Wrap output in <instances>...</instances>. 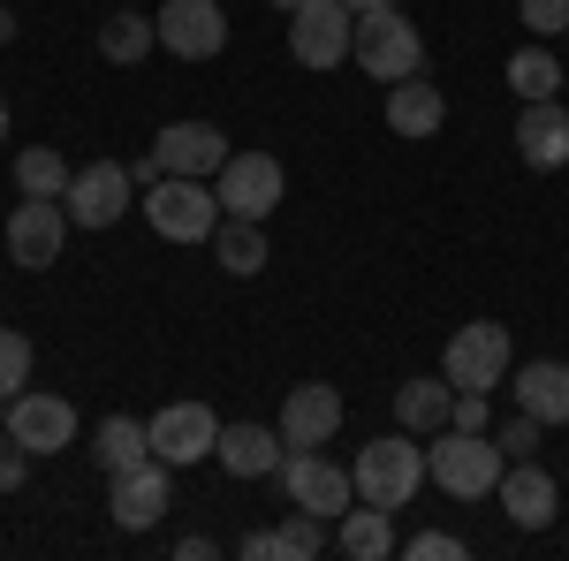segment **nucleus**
Listing matches in <instances>:
<instances>
[{"label":"nucleus","mask_w":569,"mask_h":561,"mask_svg":"<svg viewBox=\"0 0 569 561\" xmlns=\"http://www.w3.org/2000/svg\"><path fill=\"white\" fill-rule=\"evenodd\" d=\"M501 471H509V455H501V440H486V432L440 425L433 448H426V478H433L440 493H456V501H493Z\"/></svg>","instance_id":"1"},{"label":"nucleus","mask_w":569,"mask_h":561,"mask_svg":"<svg viewBox=\"0 0 569 561\" xmlns=\"http://www.w3.org/2000/svg\"><path fill=\"white\" fill-rule=\"evenodd\" d=\"M357 501H380V509H410V493L426 485V448H418V432H380L372 448H357Z\"/></svg>","instance_id":"2"},{"label":"nucleus","mask_w":569,"mask_h":561,"mask_svg":"<svg viewBox=\"0 0 569 561\" xmlns=\"http://www.w3.org/2000/svg\"><path fill=\"white\" fill-rule=\"evenodd\" d=\"M144 220H152V236H168V243H213L220 190L198 182V174H160V182L144 190Z\"/></svg>","instance_id":"3"},{"label":"nucleus","mask_w":569,"mask_h":561,"mask_svg":"<svg viewBox=\"0 0 569 561\" xmlns=\"http://www.w3.org/2000/svg\"><path fill=\"white\" fill-rule=\"evenodd\" d=\"M350 61L372 84H402V77L426 69V39H418V23H402V8H372V16H357Z\"/></svg>","instance_id":"4"},{"label":"nucleus","mask_w":569,"mask_h":561,"mask_svg":"<svg viewBox=\"0 0 569 561\" xmlns=\"http://www.w3.org/2000/svg\"><path fill=\"white\" fill-rule=\"evenodd\" d=\"M448 388H471V394H493L509 380V327L501 319H471L448 334V357H440Z\"/></svg>","instance_id":"5"},{"label":"nucleus","mask_w":569,"mask_h":561,"mask_svg":"<svg viewBox=\"0 0 569 561\" xmlns=\"http://www.w3.org/2000/svg\"><path fill=\"white\" fill-rule=\"evenodd\" d=\"M281 493H289V509H311L319 523H335L357 501V478L342 463H327L319 448H289L281 455Z\"/></svg>","instance_id":"6"},{"label":"nucleus","mask_w":569,"mask_h":561,"mask_svg":"<svg viewBox=\"0 0 569 561\" xmlns=\"http://www.w3.org/2000/svg\"><path fill=\"white\" fill-rule=\"evenodd\" d=\"M350 46H357V16L342 8V0H305L297 16H289V53L305 61V69H342L350 61Z\"/></svg>","instance_id":"7"},{"label":"nucleus","mask_w":569,"mask_h":561,"mask_svg":"<svg viewBox=\"0 0 569 561\" xmlns=\"http://www.w3.org/2000/svg\"><path fill=\"white\" fill-rule=\"evenodd\" d=\"M213 190H220V213L266 220L273 206H281L289 174H281V160H273V152H228V168L213 174Z\"/></svg>","instance_id":"8"},{"label":"nucleus","mask_w":569,"mask_h":561,"mask_svg":"<svg viewBox=\"0 0 569 561\" xmlns=\"http://www.w3.org/2000/svg\"><path fill=\"white\" fill-rule=\"evenodd\" d=\"M130 190H137V174L122 168V160H91V168L69 174L61 206H69V220H77V228H114V220L130 213Z\"/></svg>","instance_id":"9"},{"label":"nucleus","mask_w":569,"mask_h":561,"mask_svg":"<svg viewBox=\"0 0 569 561\" xmlns=\"http://www.w3.org/2000/svg\"><path fill=\"white\" fill-rule=\"evenodd\" d=\"M61 243H69V206L61 198H23L8 213V259L23 266V273H46V266L61 259Z\"/></svg>","instance_id":"10"},{"label":"nucleus","mask_w":569,"mask_h":561,"mask_svg":"<svg viewBox=\"0 0 569 561\" xmlns=\"http://www.w3.org/2000/svg\"><path fill=\"white\" fill-rule=\"evenodd\" d=\"M168 501H176V463H160V455L114 471V493H107V509H114L122 531H152V523L168 517Z\"/></svg>","instance_id":"11"},{"label":"nucleus","mask_w":569,"mask_h":561,"mask_svg":"<svg viewBox=\"0 0 569 561\" xmlns=\"http://www.w3.org/2000/svg\"><path fill=\"white\" fill-rule=\"evenodd\" d=\"M8 432L31 455H61V448H77V402L69 394H46V388H23L8 402Z\"/></svg>","instance_id":"12"},{"label":"nucleus","mask_w":569,"mask_h":561,"mask_svg":"<svg viewBox=\"0 0 569 561\" xmlns=\"http://www.w3.org/2000/svg\"><path fill=\"white\" fill-rule=\"evenodd\" d=\"M152 455L160 463H206L220 448V418L206 402H168V410H152Z\"/></svg>","instance_id":"13"},{"label":"nucleus","mask_w":569,"mask_h":561,"mask_svg":"<svg viewBox=\"0 0 569 561\" xmlns=\"http://www.w3.org/2000/svg\"><path fill=\"white\" fill-rule=\"evenodd\" d=\"M152 23H160V46H168L176 61H213L220 46H228V16H220V0H168Z\"/></svg>","instance_id":"14"},{"label":"nucleus","mask_w":569,"mask_h":561,"mask_svg":"<svg viewBox=\"0 0 569 561\" xmlns=\"http://www.w3.org/2000/svg\"><path fill=\"white\" fill-rule=\"evenodd\" d=\"M335 432H342V394L327 380H305V388L281 394V440L289 448H327Z\"/></svg>","instance_id":"15"},{"label":"nucleus","mask_w":569,"mask_h":561,"mask_svg":"<svg viewBox=\"0 0 569 561\" xmlns=\"http://www.w3.org/2000/svg\"><path fill=\"white\" fill-rule=\"evenodd\" d=\"M152 152H160V168L168 174H198V182H213L228 168V137L213 122H168V130L152 137Z\"/></svg>","instance_id":"16"},{"label":"nucleus","mask_w":569,"mask_h":561,"mask_svg":"<svg viewBox=\"0 0 569 561\" xmlns=\"http://www.w3.org/2000/svg\"><path fill=\"white\" fill-rule=\"evenodd\" d=\"M493 501H501V517L517 523V531H547V523H555V501H562V493H555V478L539 471L531 455H517V463L501 471V485H493Z\"/></svg>","instance_id":"17"},{"label":"nucleus","mask_w":569,"mask_h":561,"mask_svg":"<svg viewBox=\"0 0 569 561\" xmlns=\"http://www.w3.org/2000/svg\"><path fill=\"white\" fill-rule=\"evenodd\" d=\"M517 152H525V168H539V174L569 168V107L525 99V114H517Z\"/></svg>","instance_id":"18"},{"label":"nucleus","mask_w":569,"mask_h":561,"mask_svg":"<svg viewBox=\"0 0 569 561\" xmlns=\"http://www.w3.org/2000/svg\"><path fill=\"white\" fill-rule=\"evenodd\" d=\"M388 130L410 137V144L440 137V130H448V91L426 84V77H402V84H388Z\"/></svg>","instance_id":"19"},{"label":"nucleus","mask_w":569,"mask_h":561,"mask_svg":"<svg viewBox=\"0 0 569 561\" xmlns=\"http://www.w3.org/2000/svg\"><path fill=\"white\" fill-rule=\"evenodd\" d=\"M335 554H350V561L402 554V539H395V509H380V501H350V509L335 517Z\"/></svg>","instance_id":"20"},{"label":"nucleus","mask_w":569,"mask_h":561,"mask_svg":"<svg viewBox=\"0 0 569 561\" xmlns=\"http://www.w3.org/2000/svg\"><path fill=\"white\" fill-rule=\"evenodd\" d=\"M509 394H517V410H531L539 425H569V364H555V357H531V364H517Z\"/></svg>","instance_id":"21"},{"label":"nucleus","mask_w":569,"mask_h":561,"mask_svg":"<svg viewBox=\"0 0 569 561\" xmlns=\"http://www.w3.org/2000/svg\"><path fill=\"white\" fill-rule=\"evenodd\" d=\"M220 471L228 478H266V471H281V455H289V440H281V425L266 432V425H220Z\"/></svg>","instance_id":"22"},{"label":"nucleus","mask_w":569,"mask_h":561,"mask_svg":"<svg viewBox=\"0 0 569 561\" xmlns=\"http://www.w3.org/2000/svg\"><path fill=\"white\" fill-rule=\"evenodd\" d=\"M448 410H456L448 372H440V380H402V388H395V425L418 432V440H433V432L448 425Z\"/></svg>","instance_id":"23"},{"label":"nucleus","mask_w":569,"mask_h":561,"mask_svg":"<svg viewBox=\"0 0 569 561\" xmlns=\"http://www.w3.org/2000/svg\"><path fill=\"white\" fill-rule=\"evenodd\" d=\"M213 259H220V273H236V281L266 273V220L220 213V228H213Z\"/></svg>","instance_id":"24"},{"label":"nucleus","mask_w":569,"mask_h":561,"mask_svg":"<svg viewBox=\"0 0 569 561\" xmlns=\"http://www.w3.org/2000/svg\"><path fill=\"white\" fill-rule=\"evenodd\" d=\"M152 46H160V23H152V16H137V8H122V16H107V23H99V53H107L114 69H137Z\"/></svg>","instance_id":"25"},{"label":"nucleus","mask_w":569,"mask_h":561,"mask_svg":"<svg viewBox=\"0 0 569 561\" xmlns=\"http://www.w3.org/2000/svg\"><path fill=\"white\" fill-rule=\"evenodd\" d=\"M152 455V432L137 425V418H107V425L91 432V463L114 478V471H130V463H144Z\"/></svg>","instance_id":"26"},{"label":"nucleus","mask_w":569,"mask_h":561,"mask_svg":"<svg viewBox=\"0 0 569 561\" xmlns=\"http://www.w3.org/2000/svg\"><path fill=\"white\" fill-rule=\"evenodd\" d=\"M509 91H517V99H555V91H562V61H555L547 46H517V53H509Z\"/></svg>","instance_id":"27"},{"label":"nucleus","mask_w":569,"mask_h":561,"mask_svg":"<svg viewBox=\"0 0 569 561\" xmlns=\"http://www.w3.org/2000/svg\"><path fill=\"white\" fill-rule=\"evenodd\" d=\"M69 174H77V168H69L53 144H31V152L16 160V198H61V190H69Z\"/></svg>","instance_id":"28"},{"label":"nucleus","mask_w":569,"mask_h":561,"mask_svg":"<svg viewBox=\"0 0 569 561\" xmlns=\"http://www.w3.org/2000/svg\"><path fill=\"white\" fill-rule=\"evenodd\" d=\"M31 364H39V349L23 327H0V402H16V394L31 388Z\"/></svg>","instance_id":"29"},{"label":"nucleus","mask_w":569,"mask_h":561,"mask_svg":"<svg viewBox=\"0 0 569 561\" xmlns=\"http://www.w3.org/2000/svg\"><path fill=\"white\" fill-rule=\"evenodd\" d=\"M327 554V523L311 517V509H289V523H281V561H319Z\"/></svg>","instance_id":"30"},{"label":"nucleus","mask_w":569,"mask_h":561,"mask_svg":"<svg viewBox=\"0 0 569 561\" xmlns=\"http://www.w3.org/2000/svg\"><path fill=\"white\" fill-rule=\"evenodd\" d=\"M517 8H525V31H539V39L569 31V0H517Z\"/></svg>","instance_id":"31"},{"label":"nucleus","mask_w":569,"mask_h":561,"mask_svg":"<svg viewBox=\"0 0 569 561\" xmlns=\"http://www.w3.org/2000/svg\"><path fill=\"white\" fill-rule=\"evenodd\" d=\"M539 418H531V410H517V418H509V425L493 432V440H501V455H509V463H517V455H531V448H539Z\"/></svg>","instance_id":"32"},{"label":"nucleus","mask_w":569,"mask_h":561,"mask_svg":"<svg viewBox=\"0 0 569 561\" xmlns=\"http://www.w3.org/2000/svg\"><path fill=\"white\" fill-rule=\"evenodd\" d=\"M402 554L410 561H456L463 539H456V531H418V539H402Z\"/></svg>","instance_id":"33"},{"label":"nucleus","mask_w":569,"mask_h":561,"mask_svg":"<svg viewBox=\"0 0 569 561\" xmlns=\"http://www.w3.org/2000/svg\"><path fill=\"white\" fill-rule=\"evenodd\" d=\"M31 463H39V455H31V448H23V440L8 432V440H0V493H16V485L31 478Z\"/></svg>","instance_id":"34"},{"label":"nucleus","mask_w":569,"mask_h":561,"mask_svg":"<svg viewBox=\"0 0 569 561\" xmlns=\"http://www.w3.org/2000/svg\"><path fill=\"white\" fill-rule=\"evenodd\" d=\"M448 425H463V432H486V394L456 388V410H448Z\"/></svg>","instance_id":"35"},{"label":"nucleus","mask_w":569,"mask_h":561,"mask_svg":"<svg viewBox=\"0 0 569 561\" xmlns=\"http://www.w3.org/2000/svg\"><path fill=\"white\" fill-rule=\"evenodd\" d=\"M243 561H281V531H251L243 539Z\"/></svg>","instance_id":"36"},{"label":"nucleus","mask_w":569,"mask_h":561,"mask_svg":"<svg viewBox=\"0 0 569 561\" xmlns=\"http://www.w3.org/2000/svg\"><path fill=\"white\" fill-rule=\"evenodd\" d=\"M176 554H182V561H213V539H206V531H182Z\"/></svg>","instance_id":"37"},{"label":"nucleus","mask_w":569,"mask_h":561,"mask_svg":"<svg viewBox=\"0 0 569 561\" xmlns=\"http://www.w3.org/2000/svg\"><path fill=\"white\" fill-rule=\"evenodd\" d=\"M350 16H372V8H395V0H342Z\"/></svg>","instance_id":"38"},{"label":"nucleus","mask_w":569,"mask_h":561,"mask_svg":"<svg viewBox=\"0 0 569 561\" xmlns=\"http://www.w3.org/2000/svg\"><path fill=\"white\" fill-rule=\"evenodd\" d=\"M8 39H16V16H8V8H0V46H8Z\"/></svg>","instance_id":"39"},{"label":"nucleus","mask_w":569,"mask_h":561,"mask_svg":"<svg viewBox=\"0 0 569 561\" xmlns=\"http://www.w3.org/2000/svg\"><path fill=\"white\" fill-rule=\"evenodd\" d=\"M273 8H281V16H297V8H305V0H273Z\"/></svg>","instance_id":"40"},{"label":"nucleus","mask_w":569,"mask_h":561,"mask_svg":"<svg viewBox=\"0 0 569 561\" xmlns=\"http://www.w3.org/2000/svg\"><path fill=\"white\" fill-rule=\"evenodd\" d=\"M0 144H8V99H0Z\"/></svg>","instance_id":"41"},{"label":"nucleus","mask_w":569,"mask_h":561,"mask_svg":"<svg viewBox=\"0 0 569 561\" xmlns=\"http://www.w3.org/2000/svg\"><path fill=\"white\" fill-rule=\"evenodd\" d=\"M562 39H569V31H562Z\"/></svg>","instance_id":"42"}]
</instances>
